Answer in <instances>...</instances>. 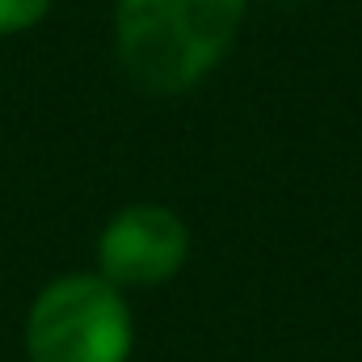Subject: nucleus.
<instances>
[{
  "label": "nucleus",
  "mask_w": 362,
  "mask_h": 362,
  "mask_svg": "<svg viewBox=\"0 0 362 362\" xmlns=\"http://www.w3.org/2000/svg\"><path fill=\"white\" fill-rule=\"evenodd\" d=\"M249 0H114V42L148 93H185L236 42Z\"/></svg>",
  "instance_id": "f257e3e1"
},
{
  "label": "nucleus",
  "mask_w": 362,
  "mask_h": 362,
  "mask_svg": "<svg viewBox=\"0 0 362 362\" xmlns=\"http://www.w3.org/2000/svg\"><path fill=\"white\" fill-rule=\"evenodd\" d=\"M189 257V228L177 211L156 202H135L118 211L97 240V270L105 282L122 286H160Z\"/></svg>",
  "instance_id": "7ed1b4c3"
},
{
  "label": "nucleus",
  "mask_w": 362,
  "mask_h": 362,
  "mask_svg": "<svg viewBox=\"0 0 362 362\" xmlns=\"http://www.w3.org/2000/svg\"><path fill=\"white\" fill-rule=\"evenodd\" d=\"M51 13V0H0V34L34 30Z\"/></svg>",
  "instance_id": "20e7f679"
},
{
  "label": "nucleus",
  "mask_w": 362,
  "mask_h": 362,
  "mask_svg": "<svg viewBox=\"0 0 362 362\" xmlns=\"http://www.w3.org/2000/svg\"><path fill=\"white\" fill-rule=\"evenodd\" d=\"M131 308L101 274H64L47 282L25 316L30 362H127Z\"/></svg>",
  "instance_id": "f03ea898"
}]
</instances>
